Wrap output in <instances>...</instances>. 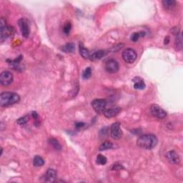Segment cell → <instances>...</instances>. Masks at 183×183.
<instances>
[{"mask_svg": "<svg viewBox=\"0 0 183 183\" xmlns=\"http://www.w3.org/2000/svg\"><path fill=\"white\" fill-rule=\"evenodd\" d=\"M139 147L145 150H152L158 144V138L153 134H146L140 136L137 140Z\"/></svg>", "mask_w": 183, "mask_h": 183, "instance_id": "cell-1", "label": "cell"}, {"mask_svg": "<svg viewBox=\"0 0 183 183\" xmlns=\"http://www.w3.org/2000/svg\"><path fill=\"white\" fill-rule=\"evenodd\" d=\"M20 97L17 93L11 92H2L0 95V106L8 107L18 103Z\"/></svg>", "mask_w": 183, "mask_h": 183, "instance_id": "cell-2", "label": "cell"}, {"mask_svg": "<svg viewBox=\"0 0 183 183\" xmlns=\"http://www.w3.org/2000/svg\"><path fill=\"white\" fill-rule=\"evenodd\" d=\"M0 30H1V34H0V39H1V42H3L4 40L7 38L9 35H11V32H12V30H11L10 27L6 25V19L4 17H1V21H0Z\"/></svg>", "mask_w": 183, "mask_h": 183, "instance_id": "cell-3", "label": "cell"}, {"mask_svg": "<svg viewBox=\"0 0 183 183\" xmlns=\"http://www.w3.org/2000/svg\"><path fill=\"white\" fill-rule=\"evenodd\" d=\"M107 102L104 99H96L92 102V106L94 110L99 114L104 113L107 107Z\"/></svg>", "mask_w": 183, "mask_h": 183, "instance_id": "cell-4", "label": "cell"}, {"mask_svg": "<svg viewBox=\"0 0 183 183\" xmlns=\"http://www.w3.org/2000/svg\"><path fill=\"white\" fill-rule=\"evenodd\" d=\"M122 58L125 62L129 63V64H132L137 59V53L134 51L133 49L131 48H128L123 51L122 52Z\"/></svg>", "mask_w": 183, "mask_h": 183, "instance_id": "cell-5", "label": "cell"}, {"mask_svg": "<svg viewBox=\"0 0 183 183\" xmlns=\"http://www.w3.org/2000/svg\"><path fill=\"white\" fill-rule=\"evenodd\" d=\"M110 135L114 140H119L122 137V131L120 128V123L115 122L112 124L110 128Z\"/></svg>", "mask_w": 183, "mask_h": 183, "instance_id": "cell-6", "label": "cell"}, {"mask_svg": "<svg viewBox=\"0 0 183 183\" xmlns=\"http://www.w3.org/2000/svg\"><path fill=\"white\" fill-rule=\"evenodd\" d=\"M18 25L19 28H20L21 33H22V36L25 38H27L30 36V26H29V22L27 19L22 18L19 20Z\"/></svg>", "mask_w": 183, "mask_h": 183, "instance_id": "cell-7", "label": "cell"}, {"mask_svg": "<svg viewBox=\"0 0 183 183\" xmlns=\"http://www.w3.org/2000/svg\"><path fill=\"white\" fill-rule=\"evenodd\" d=\"M150 112H151L152 114L158 119H164L166 117L167 112L164 110L162 109L160 106L157 105H153L150 107Z\"/></svg>", "mask_w": 183, "mask_h": 183, "instance_id": "cell-8", "label": "cell"}, {"mask_svg": "<svg viewBox=\"0 0 183 183\" xmlns=\"http://www.w3.org/2000/svg\"><path fill=\"white\" fill-rule=\"evenodd\" d=\"M105 70L109 73H116L119 70V64L115 59H111L105 63Z\"/></svg>", "mask_w": 183, "mask_h": 183, "instance_id": "cell-9", "label": "cell"}, {"mask_svg": "<svg viewBox=\"0 0 183 183\" xmlns=\"http://www.w3.org/2000/svg\"><path fill=\"white\" fill-rule=\"evenodd\" d=\"M13 81V74L9 71H4L0 75V83L3 86L10 85Z\"/></svg>", "mask_w": 183, "mask_h": 183, "instance_id": "cell-10", "label": "cell"}, {"mask_svg": "<svg viewBox=\"0 0 183 183\" xmlns=\"http://www.w3.org/2000/svg\"><path fill=\"white\" fill-rule=\"evenodd\" d=\"M166 158L171 164H177L179 162V157L178 154L174 150L167 152L166 154Z\"/></svg>", "mask_w": 183, "mask_h": 183, "instance_id": "cell-11", "label": "cell"}, {"mask_svg": "<svg viewBox=\"0 0 183 183\" xmlns=\"http://www.w3.org/2000/svg\"><path fill=\"white\" fill-rule=\"evenodd\" d=\"M121 112V108L119 107H113L106 109L104 112V115L107 118H112L117 115Z\"/></svg>", "mask_w": 183, "mask_h": 183, "instance_id": "cell-12", "label": "cell"}, {"mask_svg": "<svg viewBox=\"0 0 183 183\" xmlns=\"http://www.w3.org/2000/svg\"><path fill=\"white\" fill-rule=\"evenodd\" d=\"M57 177V172L53 169H49L45 174V180L47 182H54Z\"/></svg>", "mask_w": 183, "mask_h": 183, "instance_id": "cell-13", "label": "cell"}, {"mask_svg": "<svg viewBox=\"0 0 183 183\" xmlns=\"http://www.w3.org/2000/svg\"><path fill=\"white\" fill-rule=\"evenodd\" d=\"M105 52L103 50H99V51L95 52L94 53H92V54H90V59L92 61H96L99 60V59H101L102 58L104 57L105 56Z\"/></svg>", "mask_w": 183, "mask_h": 183, "instance_id": "cell-14", "label": "cell"}, {"mask_svg": "<svg viewBox=\"0 0 183 183\" xmlns=\"http://www.w3.org/2000/svg\"><path fill=\"white\" fill-rule=\"evenodd\" d=\"M79 54H81V56L84 58V59H90V54L89 50L85 48L84 47L83 44L79 43Z\"/></svg>", "mask_w": 183, "mask_h": 183, "instance_id": "cell-15", "label": "cell"}, {"mask_svg": "<svg viewBox=\"0 0 183 183\" xmlns=\"http://www.w3.org/2000/svg\"><path fill=\"white\" fill-rule=\"evenodd\" d=\"M61 49L63 52H66V53H72L74 51L75 47H74V45L73 43L69 42V43L66 44L65 45H64Z\"/></svg>", "mask_w": 183, "mask_h": 183, "instance_id": "cell-16", "label": "cell"}, {"mask_svg": "<svg viewBox=\"0 0 183 183\" xmlns=\"http://www.w3.org/2000/svg\"><path fill=\"white\" fill-rule=\"evenodd\" d=\"M163 4L167 9H171L176 5V1L174 0H164L163 1Z\"/></svg>", "mask_w": 183, "mask_h": 183, "instance_id": "cell-17", "label": "cell"}, {"mask_svg": "<svg viewBox=\"0 0 183 183\" xmlns=\"http://www.w3.org/2000/svg\"><path fill=\"white\" fill-rule=\"evenodd\" d=\"M113 145L111 142H109V141H105V142H103V143L101 144L100 147H99V150L100 151H105V150H110V149L112 148Z\"/></svg>", "mask_w": 183, "mask_h": 183, "instance_id": "cell-18", "label": "cell"}, {"mask_svg": "<svg viewBox=\"0 0 183 183\" xmlns=\"http://www.w3.org/2000/svg\"><path fill=\"white\" fill-rule=\"evenodd\" d=\"M33 165L35 167H42L45 165V160L40 156H35L33 160Z\"/></svg>", "mask_w": 183, "mask_h": 183, "instance_id": "cell-19", "label": "cell"}, {"mask_svg": "<svg viewBox=\"0 0 183 183\" xmlns=\"http://www.w3.org/2000/svg\"><path fill=\"white\" fill-rule=\"evenodd\" d=\"M49 143L52 145L56 150H61V146L59 144V142H58L56 139L54 138H49Z\"/></svg>", "mask_w": 183, "mask_h": 183, "instance_id": "cell-20", "label": "cell"}, {"mask_svg": "<svg viewBox=\"0 0 183 183\" xmlns=\"http://www.w3.org/2000/svg\"><path fill=\"white\" fill-rule=\"evenodd\" d=\"M134 88L135 90H143L145 88V84L143 82V80L140 79V80H137L134 82Z\"/></svg>", "mask_w": 183, "mask_h": 183, "instance_id": "cell-21", "label": "cell"}, {"mask_svg": "<svg viewBox=\"0 0 183 183\" xmlns=\"http://www.w3.org/2000/svg\"><path fill=\"white\" fill-rule=\"evenodd\" d=\"M107 160L106 157H105L104 155H99L97 157V160H96V163L97 164L100 165H104L107 163Z\"/></svg>", "mask_w": 183, "mask_h": 183, "instance_id": "cell-22", "label": "cell"}, {"mask_svg": "<svg viewBox=\"0 0 183 183\" xmlns=\"http://www.w3.org/2000/svg\"><path fill=\"white\" fill-rule=\"evenodd\" d=\"M175 45L177 46V49L179 50L182 49V34L179 33L177 35V38L175 40Z\"/></svg>", "mask_w": 183, "mask_h": 183, "instance_id": "cell-23", "label": "cell"}, {"mask_svg": "<svg viewBox=\"0 0 183 183\" xmlns=\"http://www.w3.org/2000/svg\"><path fill=\"white\" fill-rule=\"evenodd\" d=\"M29 119H30V117L29 115H26L22 117H20L19 119H18L17 120V123L19 125H25V124H27L28 122Z\"/></svg>", "mask_w": 183, "mask_h": 183, "instance_id": "cell-24", "label": "cell"}, {"mask_svg": "<svg viewBox=\"0 0 183 183\" xmlns=\"http://www.w3.org/2000/svg\"><path fill=\"white\" fill-rule=\"evenodd\" d=\"M92 75V69L90 67H87L84 70L83 73H82V77L83 79H87L90 78Z\"/></svg>", "mask_w": 183, "mask_h": 183, "instance_id": "cell-25", "label": "cell"}, {"mask_svg": "<svg viewBox=\"0 0 183 183\" xmlns=\"http://www.w3.org/2000/svg\"><path fill=\"white\" fill-rule=\"evenodd\" d=\"M71 29H72V25L69 22H66L65 25H64V27H63V31H64V34L65 35H69V32H70Z\"/></svg>", "mask_w": 183, "mask_h": 183, "instance_id": "cell-26", "label": "cell"}, {"mask_svg": "<svg viewBox=\"0 0 183 183\" xmlns=\"http://www.w3.org/2000/svg\"><path fill=\"white\" fill-rule=\"evenodd\" d=\"M142 34V32H135V33H133L132 35V36H131V40H132V42H136L138 41L139 38L141 36H142V35H141Z\"/></svg>", "mask_w": 183, "mask_h": 183, "instance_id": "cell-27", "label": "cell"}, {"mask_svg": "<svg viewBox=\"0 0 183 183\" xmlns=\"http://www.w3.org/2000/svg\"><path fill=\"white\" fill-rule=\"evenodd\" d=\"M84 125H85V124H84L83 122H77V124H76V127H77V128H80V127H83Z\"/></svg>", "mask_w": 183, "mask_h": 183, "instance_id": "cell-28", "label": "cell"}, {"mask_svg": "<svg viewBox=\"0 0 183 183\" xmlns=\"http://www.w3.org/2000/svg\"><path fill=\"white\" fill-rule=\"evenodd\" d=\"M117 167H118V169H122V165H114V167H113V168H112V170H116V168Z\"/></svg>", "mask_w": 183, "mask_h": 183, "instance_id": "cell-29", "label": "cell"}, {"mask_svg": "<svg viewBox=\"0 0 183 183\" xmlns=\"http://www.w3.org/2000/svg\"><path fill=\"white\" fill-rule=\"evenodd\" d=\"M32 115V117H33V118H35V119H37V117H38V114H37V113L36 112H33Z\"/></svg>", "mask_w": 183, "mask_h": 183, "instance_id": "cell-30", "label": "cell"}, {"mask_svg": "<svg viewBox=\"0 0 183 183\" xmlns=\"http://www.w3.org/2000/svg\"><path fill=\"white\" fill-rule=\"evenodd\" d=\"M169 42H170V38H169V37H167L165 39V45H167Z\"/></svg>", "mask_w": 183, "mask_h": 183, "instance_id": "cell-31", "label": "cell"}]
</instances>
